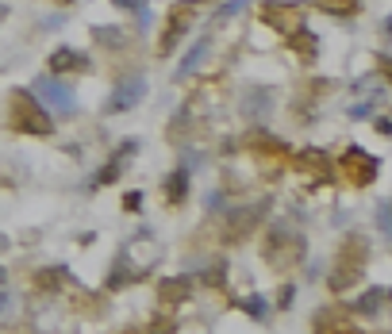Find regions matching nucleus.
Returning a JSON list of instances; mask_svg holds the SVG:
<instances>
[{"label": "nucleus", "instance_id": "obj_20", "mask_svg": "<svg viewBox=\"0 0 392 334\" xmlns=\"http://www.w3.org/2000/svg\"><path fill=\"white\" fill-rule=\"evenodd\" d=\"M92 35H97V43L108 46V50H123V46H127L123 27H92Z\"/></svg>", "mask_w": 392, "mask_h": 334}, {"label": "nucleus", "instance_id": "obj_18", "mask_svg": "<svg viewBox=\"0 0 392 334\" xmlns=\"http://www.w3.org/2000/svg\"><path fill=\"white\" fill-rule=\"evenodd\" d=\"M289 46H292V54L304 65H312L315 58H319V39H315L308 27H304V31H296V35H289Z\"/></svg>", "mask_w": 392, "mask_h": 334}, {"label": "nucleus", "instance_id": "obj_25", "mask_svg": "<svg viewBox=\"0 0 392 334\" xmlns=\"http://www.w3.org/2000/svg\"><path fill=\"white\" fill-rule=\"evenodd\" d=\"M377 227H381V235H388V231H392V219H388V200H381V204H377Z\"/></svg>", "mask_w": 392, "mask_h": 334}, {"label": "nucleus", "instance_id": "obj_19", "mask_svg": "<svg viewBox=\"0 0 392 334\" xmlns=\"http://www.w3.org/2000/svg\"><path fill=\"white\" fill-rule=\"evenodd\" d=\"M185 196H189V169L177 166L174 173L166 177V200L169 204H185Z\"/></svg>", "mask_w": 392, "mask_h": 334}, {"label": "nucleus", "instance_id": "obj_11", "mask_svg": "<svg viewBox=\"0 0 392 334\" xmlns=\"http://www.w3.org/2000/svg\"><path fill=\"white\" fill-rule=\"evenodd\" d=\"M296 169H300V173H308L315 185H327L334 166H331V154H323V150L308 146V150H300V154H296Z\"/></svg>", "mask_w": 392, "mask_h": 334}, {"label": "nucleus", "instance_id": "obj_27", "mask_svg": "<svg viewBox=\"0 0 392 334\" xmlns=\"http://www.w3.org/2000/svg\"><path fill=\"white\" fill-rule=\"evenodd\" d=\"M373 104H377V100H361V104H354V108H350V116H354V119L369 116V112H373Z\"/></svg>", "mask_w": 392, "mask_h": 334}, {"label": "nucleus", "instance_id": "obj_21", "mask_svg": "<svg viewBox=\"0 0 392 334\" xmlns=\"http://www.w3.org/2000/svg\"><path fill=\"white\" fill-rule=\"evenodd\" d=\"M238 308L250 315V319H265V315H270V300H265V296H243Z\"/></svg>", "mask_w": 392, "mask_h": 334}, {"label": "nucleus", "instance_id": "obj_32", "mask_svg": "<svg viewBox=\"0 0 392 334\" xmlns=\"http://www.w3.org/2000/svg\"><path fill=\"white\" fill-rule=\"evenodd\" d=\"M127 334H147V330H127Z\"/></svg>", "mask_w": 392, "mask_h": 334}, {"label": "nucleus", "instance_id": "obj_1", "mask_svg": "<svg viewBox=\"0 0 392 334\" xmlns=\"http://www.w3.org/2000/svg\"><path fill=\"white\" fill-rule=\"evenodd\" d=\"M262 254H265V262H270L277 273H292L296 265L308 257V242H304V235H296L285 219H273L270 231H265Z\"/></svg>", "mask_w": 392, "mask_h": 334}, {"label": "nucleus", "instance_id": "obj_14", "mask_svg": "<svg viewBox=\"0 0 392 334\" xmlns=\"http://www.w3.org/2000/svg\"><path fill=\"white\" fill-rule=\"evenodd\" d=\"M238 112H243L250 123H262L273 112V92L270 89H250L243 100H238Z\"/></svg>", "mask_w": 392, "mask_h": 334}, {"label": "nucleus", "instance_id": "obj_31", "mask_svg": "<svg viewBox=\"0 0 392 334\" xmlns=\"http://www.w3.org/2000/svg\"><path fill=\"white\" fill-rule=\"evenodd\" d=\"M4 303H8V296H4V292H0V311H4Z\"/></svg>", "mask_w": 392, "mask_h": 334}, {"label": "nucleus", "instance_id": "obj_8", "mask_svg": "<svg viewBox=\"0 0 392 334\" xmlns=\"http://www.w3.org/2000/svg\"><path fill=\"white\" fill-rule=\"evenodd\" d=\"M270 208V200H258V204H238V208H223V223H227V238H246L262 223V212Z\"/></svg>", "mask_w": 392, "mask_h": 334}, {"label": "nucleus", "instance_id": "obj_6", "mask_svg": "<svg viewBox=\"0 0 392 334\" xmlns=\"http://www.w3.org/2000/svg\"><path fill=\"white\" fill-rule=\"evenodd\" d=\"M142 97H147V77H142V73H123V77L116 81V89H112L108 104H104V112H108V116L131 112Z\"/></svg>", "mask_w": 392, "mask_h": 334}, {"label": "nucleus", "instance_id": "obj_30", "mask_svg": "<svg viewBox=\"0 0 392 334\" xmlns=\"http://www.w3.org/2000/svg\"><path fill=\"white\" fill-rule=\"evenodd\" d=\"M4 16H8V8H4V0H0V23H4Z\"/></svg>", "mask_w": 392, "mask_h": 334}, {"label": "nucleus", "instance_id": "obj_13", "mask_svg": "<svg viewBox=\"0 0 392 334\" xmlns=\"http://www.w3.org/2000/svg\"><path fill=\"white\" fill-rule=\"evenodd\" d=\"M51 73L54 77H62V73H85L89 70V54L85 50H73V46H58V50L51 54Z\"/></svg>", "mask_w": 392, "mask_h": 334}, {"label": "nucleus", "instance_id": "obj_22", "mask_svg": "<svg viewBox=\"0 0 392 334\" xmlns=\"http://www.w3.org/2000/svg\"><path fill=\"white\" fill-rule=\"evenodd\" d=\"M62 276H65L62 265H58V269H39V281H35V284H39V289H58Z\"/></svg>", "mask_w": 392, "mask_h": 334}, {"label": "nucleus", "instance_id": "obj_24", "mask_svg": "<svg viewBox=\"0 0 392 334\" xmlns=\"http://www.w3.org/2000/svg\"><path fill=\"white\" fill-rule=\"evenodd\" d=\"M246 4H250V0H227V4H219V8H216V20H227V16L243 12Z\"/></svg>", "mask_w": 392, "mask_h": 334}, {"label": "nucleus", "instance_id": "obj_17", "mask_svg": "<svg viewBox=\"0 0 392 334\" xmlns=\"http://www.w3.org/2000/svg\"><path fill=\"white\" fill-rule=\"evenodd\" d=\"M208 50H212V39H200L193 50L185 54V62L177 65V73H174V81H189L193 77V73L200 70V65H204V58H208Z\"/></svg>", "mask_w": 392, "mask_h": 334}, {"label": "nucleus", "instance_id": "obj_3", "mask_svg": "<svg viewBox=\"0 0 392 334\" xmlns=\"http://www.w3.org/2000/svg\"><path fill=\"white\" fill-rule=\"evenodd\" d=\"M8 123L12 131H27V135H54V119L51 112L39 104V97L27 89H16L8 100Z\"/></svg>", "mask_w": 392, "mask_h": 334}, {"label": "nucleus", "instance_id": "obj_10", "mask_svg": "<svg viewBox=\"0 0 392 334\" xmlns=\"http://www.w3.org/2000/svg\"><path fill=\"white\" fill-rule=\"evenodd\" d=\"M193 296V281L189 276H161L158 281V308L161 311H174L181 303H189Z\"/></svg>", "mask_w": 392, "mask_h": 334}, {"label": "nucleus", "instance_id": "obj_28", "mask_svg": "<svg viewBox=\"0 0 392 334\" xmlns=\"http://www.w3.org/2000/svg\"><path fill=\"white\" fill-rule=\"evenodd\" d=\"M123 208H127V212H139V208H142V193H127V196H123Z\"/></svg>", "mask_w": 392, "mask_h": 334}, {"label": "nucleus", "instance_id": "obj_12", "mask_svg": "<svg viewBox=\"0 0 392 334\" xmlns=\"http://www.w3.org/2000/svg\"><path fill=\"white\" fill-rule=\"evenodd\" d=\"M139 150V142L135 139H127V142H120V154L108 161V166H100L97 173L89 177V188H104V185H112V181H120V173H123V166H127V158Z\"/></svg>", "mask_w": 392, "mask_h": 334}, {"label": "nucleus", "instance_id": "obj_4", "mask_svg": "<svg viewBox=\"0 0 392 334\" xmlns=\"http://www.w3.org/2000/svg\"><path fill=\"white\" fill-rule=\"evenodd\" d=\"M262 20L273 27V31H281L285 39L296 31H304V20H308V12H304L296 0H262Z\"/></svg>", "mask_w": 392, "mask_h": 334}, {"label": "nucleus", "instance_id": "obj_15", "mask_svg": "<svg viewBox=\"0 0 392 334\" xmlns=\"http://www.w3.org/2000/svg\"><path fill=\"white\" fill-rule=\"evenodd\" d=\"M385 300H388V292L381 289V284H369V289L350 303V311H354V315H361V319H377V315L385 311Z\"/></svg>", "mask_w": 392, "mask_h": 334}, {"label": "nucleus", "instance_id": "obj_9", "mask_svg": "<svg viewBox=\"0 0 392 334\" xmlns=\"http://www.w3.org/2000/svg\"><path fill=\"white\" fill-rule=\"evenodd\" d=\"M193 27V4H181V8H169V20H166V35L158 43V54H174V46L189 35Z\"/></svg>", "mask_w": 392, "mask_h": 334}, {"label": "nucleus", "instance_id": "obj_16", "mask_svg": "<svg viewBox=\"0 0 392 334\" xmlns=\"http://www.w3.org/2000/svg\"><path fill=\"white\" fill-rule=\"evenodd\" d=\"M139 269H131V250L123 246L120 257L112 262V273H108V289H123V284H131V281H139Z\"/></svg>", "mask_w": 392, "mask_h": 334}, {"label": "nucleus", "instance_id": "obj_5", "mask_svg": "<svg viewBox=\"0 0 392 334\" xmlns=\"http://www.w3.org/2000/svg\"><path fill=\"white\" fill-rule=\"evenodd\" d=\"M35 97H39V104L46 112H51V116H73V112H78V100H73V89L70 85H62L58 77H54V73H46V77H39L35 81Z\"/></svg>", "mask_w": 392, "mask_h": 334}, {"label": "nucleus", "instance_id": "obj_29", "mask_svg": "<svg viewBox=\"0 0 392 334\" xmlns=\"http://www.w3.org/2000/svg\"><path fill=\"white\" fill-rule=\"evenodd\" d=\"M292 296H296V289H292V284H285L281 296H277V308H289V303H292Z\"/></svg>", "mask_w": 392, "mask_h": 334}, {"label": "nucleus", "instance_id": "obj_23", "mask_svg": "<svg viewBox=\"0 0 392 334\" xmlns=\"http://www.w3.org/2000/svg\"><path fill=\"white\" fill-rule=\"evenodd\" d=\"M204 208H208V212H223V208H227V193H223V188H212V193L204 196Z\"/></svg>", "mask_w": 392, "mask_h": 334}, {"label": "nucleus", "instance_id": "obj_2", "mask_svg": "<svg viewBox=\"0 0 392 334\" xmlns=\"http://www.w3.org/2000/svg\"><path fill=\"white\" fill-rule=\"evenodd\" d=\"M366 257H369V242H366V235H346L342 238V246L334 250L331 257V289L334 292H346L350 284H358V276L361 269H366Z\"/></svg>", "mask_w": 392, "mask_h": 334}, {"label": "nucleus", "instance_id": "obj_7", "mask_svg": "<svg viewBox=\"0 0 392 334\" xmlns=\"http://www.w3.org/2000/svg\"><path fill=\"white\" fill-rule=\"evenodd\" d=\"M339 169L350 177V185H373L377 173H381V161L373 154H366L361 146H350L346 154L339 158Z\"/></svg>", "mask_w": 392, "mask_h": 334}, {"label": "nucleus", "instance_id": "obj_26", "mask_svg": "<svg viewBox=\"0 0 392 334\" xmlns=\"http://www.w3.org/2000/svg\"><path fill=\"white\" fill-rule=\"evenodd\" d=\"M116 8H123V12H142L147 8V0H112Z\"/></svg>", "mask_w": 392, "mask_h": 334}]
</instances>
